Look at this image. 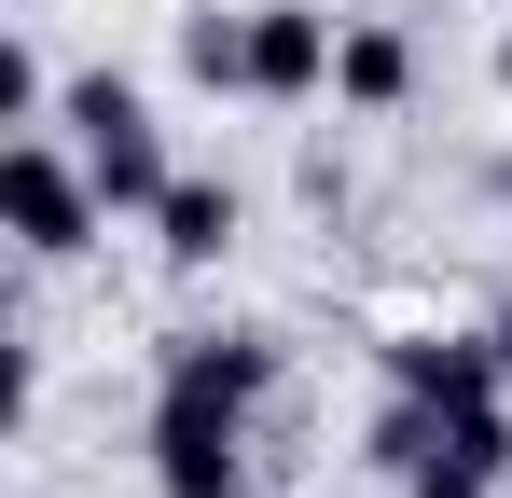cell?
<instances>
[{
    "label": "cell",
    "mask_w": 512,
    "mask_h": 498,
    "mask_svg": "<svg viewBox=\"0 0 512 498\" xmlns=\"http://www.w3.org/2000/svg\"><path fill=\"white\" fill-rule=\"evenodd\" d=\"M485 346H499V374H512V305H499V319H485Z\"/></svg>",
    "instance_id": "12"
},
{
    "label": "cell",
    "mask_w": 512,
    "mask_h": 498,
    "mask_svg": "<svg viewBox=\"0 0 512 498\" xmlns=\"http://www.w3.org/2000/svg\"><path fill=\"white\" fill-rule=\"evenodd\" d=\"M333 14H319V0H250V97H277V111H291V97H333Z\"/></svg>",
    "instance_id": "5"
},
{
    "label": "cell",
    "mask_w": 512,
    "mask_h": 498,
    "mask_svg": "<svg viewBox=\"0 0 512 498\" xmlns=\"http://www.w3.org/2000/svg\"><path fill=\"white\" fill-rule=\"evenodd\" d=\"M236 222H250V208H236V180H194V166H180L167 208H153V249H167L180 277H208V263L236 249Z\"/></svg>",
    "instance_id": "8"
},
{
    "label": "cell",
    "mask_w": 512,
    "mask_h": 498,
    "mask_svg": "<svg viewBox=\"0 0 512 498\" xmlns=\"http://www.w3.org/2000/svg\"><path fill=\"white\" fill-rule=\"evenodd\" d=\"M153 388H208V402H250L263 415V388H277V332H250V319L167 332V374H153Z\"/></svg>",
    "instance_id": "7"
},
{
    "label": "cell",
    "mask_w": 512,
    "mask_h": 498,
    "mask_svg": "<svg viewBox=\"0 0 512 498\" xmlns=\"http://www.w3.org/2000/svg\"><path fill=\"white\" fill-rule=\"evenodd\" d=\"M180 83H194V97H250V0H236V14H222V0L180 14Z\"/></svg>",
    "instance_id": "9"
},
{
    "label": "cell",
    "mask_w": 512,
    "mask_h": 498,
    "mask_svg": "<svg viewBox=\"0 0 512 498\" xmlns=\"http://www.w3.org/2000/svg\"><path fill=\"white\" fill-rule=\"evenodd\" d=\"M56 111V70H42V42L14 28V56H0V125H42Z\"/></svg>",
    "instance_id": "11"
},
{
    "label": "cell",
    "mask_w": 512,
    "mask_h": 498,
    "mask_svg": "<svg viewBox=\"0 0 512 498\" xmlns=\"http://www.w3.org/2000/svg\"><path fill=\"white\" fill-rule=\"evenodd\" d=\"M388 388L429 415H471V402H512V374H499V346L485 332H388Z\"/></svg>",
    "instance_id": "4"
},
{
    "label": "cell",
    "mask_w": 512,
    "mask_h": 498,
    "mask_svg": "<svg viewBox=\"0 0 512 498\" xmlns=\"http://www.w3.org/2000/svg\"><path fill=\"white\" fill-rule=\"evenodd\" d=\"M56 111H70V139H84L97 194H111L125 222H153V208H167V180H180V166H167V125H153V97H139L125 70H84Z\"/></svg>",
    "instance_id": "1"
},
{
    "label": "cell",
    "mask_w": 512,
    "mask_h": 498,
    "mask_svg": "<svg viewBox=\"0 0 512 498\" xmlns=\"http://www.w3.org/2000/svg\"><path fill=\"white\" fill-rule=\"evenodd\" d=\"M14 14H42V0H14Z\"/></svg>",
    "instance_id": "14"
},
{
    "label": "cell",
    "mask_w": 512,
    "mask_h": 498,
    "mask_svg": "<svg viewBox=\"0 0 512 498\" xmlns=\"http://www.w3.org/2000/svg\"><path fill=\"white\" fill-rule=\"evenodd\" d=\"M153 498H250V402L153 388Z\"/></svg>",
    "instance_id": "3"
},
{
    "label": "cell",
    "mask_w": 512,
    "mask_h": 498,
    "mask_svg": "<svg viewBox=\"0 0 512 498\" xmlns=\"http://www.w3.org/2000/svg\"><path fill=\"white\" fill-rule=\"evenodd\" d=\"M499 83H512V28H499Z\"/></svg>",
    "instance_id": "13"
},
{
    "label": "cell",
    "mask_w": 512,
    "mask_h": 498,
    "mask_svg": "<svg viewBox=\"0 0 512 498\" xmlns=\"http://www.w3.org/2000/svg\"><path fill=\"white\" fill-rule=\"evenodd\" d=\"M0 208H14V249H28V263H84V249H97V222H111L97 166H84V153H56L42 125L0 153Z\"/></svg>",
    "instance_id": "2"
},
{
    "label": "cell",
    "mask_w": 512,
    "mask_h": 498,
    "mask_svg": "<svg viewBox=\"0 0 512 498\" xmlns=\"http://www.w3.org/2000/svg\"><path fill=\"white\" fill-rule=\"evenodd\" d=\"M333 97L346 111H402V97H416V42H402V28H346L333 42Z\"/></svg>",
    "instance_id": "10"
},
{
    "label": "cell",
    "mask_w": 512,
    "mask_h": 498,
    "mask_svg": "<svg viewBox=\"0 0 512 498\" xmlns=\"http://www.w3.org/2000/svg\"><path fill=\"white\" fill-rule=\"evenodd\" d=\"M499 485H512V402L443 415V443L402 471V498H499Z\"/></svg>",
    "instance_id": "6"
}]
</instances>
